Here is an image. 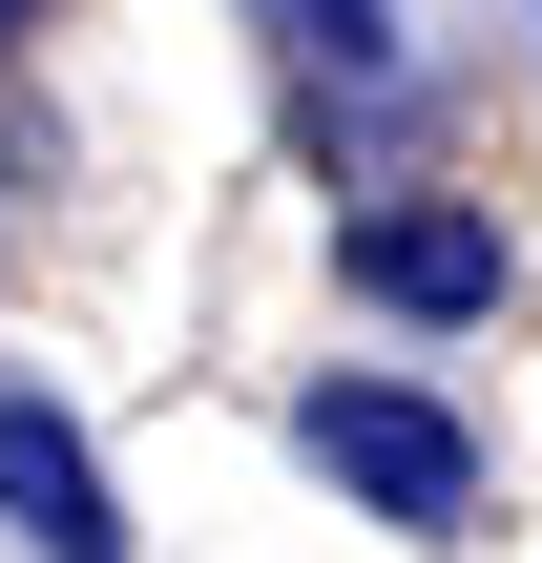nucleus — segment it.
Returning <instances> with one entry per match:
<instances>
[{"label": "nucleus", "instance_id": "obj_1", "mask_svg": "<svg viewBox=\"0 0 542 563\" xmlns=\"http://www.w3.org/2000/svg\"><path fill=\"white\" fill-rule=\"evenodd\" d=\"M292 460H313L355 522H397V543H460V522H480V418L418 397V376H355V355L292 397Z\"/></svg>", "mask_w": 542, "mask_h": 563}, {"label": "nucleus", "instance_id": "obj_2", "mask_svg": "<svg viewBox=\"0 0 542 563\" xmlns=\"http://www.w3.org/2000/svg\"><path fill=\"white\" fill-rule=\"evenodd\" d=\"M334 292L397 313V334H480V313L522 292V251H501L480 188H355V209H334Z\"/></svg>", "mask_w": 542, "mask_h": 563}, {"label": "nucleus", "instance_id": "obj_3", "mask_svg": "<svg viewBox=\"0 0 542 563\" xmlns=\"http://www.w3.org/2000/svg\"><path fill=\"white\" fill-rule=\"evenodd\" d=\"M251 42H272V84L313 104L334 167H397V146H418V42H397V0H251Z\"/></svg>", "mask_w": 542, "mask_h": 563}, {"label": "nucleus", "instance_id": "obj_4", "mask_svg": "<svg viewBox=\"0 0 542 563\" xmlns=\"http://www.w3.org/2000/svg\"><path fill=\"white\" fill-rule=\"evenodd\" d=\"M0 522H21V563H125V501L42 376H0Z\"/></svg>", "mask_w": 542, "mask_h": 563}, {"label": "nucleus", "instance_id": "obj_5", "mask_svg": "<svg viewBox=\"0 0 542 563\" xmlns=\"http://www.w3.org/2000/svg\"><path fill=\"white\" fill-rule=\"evenodd\" d=\"M21 21H63V0H0V42H21Z\"/></svg>", "mask_w": 542, "mask_h": 563}]
</instances>
